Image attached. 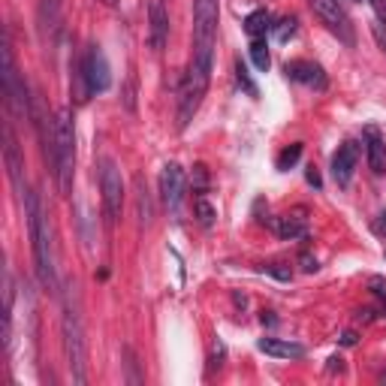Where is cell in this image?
<instances>
[{
    "mask_svg": "<svg viewBox=\"0 0 386 386\" xmlns=\"http://www.w3.org/2000/svg\"><path fill=\"white\" fill-rule=\"evenodd\" d=\"M54 176H58L61 193L72 190V176H76V130H72L70 109H61L54 115Z\"/></svg>",
    "mask_w": 386,
    "mask_h": 386,
    "instance_id": "4",
    "label": "cell"
},
{
    "mask_svg": "<svg viewBox=\"0 0 386 386\" xmlns=\"http://www.w3.org/2000/svg\"><path fill=\"white\" fill-rule=\"evenodd\" d=\"M275 233L281 238H305L308 224L302 215H281V217H275Z\"/></svg>",
    "mask_w": 386,
    "mask_h": 386,
    "instance_id": "16",
    "label": "cell"
},
{
    "mask_svg": "<svg viewBox=\"0 0 386 386\" xmlns=\"http://www.w3.org/2000/svg\"><path fill=\"white\" fill-rule=\"evenodd\" d=\"M378 40H380V45H383V49H386V36H383V33H378Z\"/></svg>",
    "mask_w": 386,
    "mask_h": 386,
    "instance_id": "35",
    "label": "cell"
},
{
    "mask_svg": "<svg viewBox=\"0 0 386 386\" xmlns=\"http://www.w3.org/2000/svg\"><path fill=\"white\" fill-rule=\"evenodd\" d=\"M272 27V15L265 13V9H254L251 15L245 18V31L254 36V40H260V36H265V31Z\"/></svg>",
    "mask_w": 386,
    "mask_h": 386,
    "instance_id": "17",
    "label": "cell"
},
{
    "mask_svg": "<svg viewBox=\"0 0 386 386\" xmlns=\"http://www.w3.org/2000/svg\"><path fill=\"white\" fill-rule=\"evenodd\" d=\"M299 157H302V142L290 145V148H284V151L278 154V169H281V172H287L290 167H296Z\"/></svg>",
    "mask_w": 386,
    "mask_h": 386,
    "instance_id": "20",
    "label": "cell"
},
{
    "mask_svg": "<svg viewBox=\"0 0 386 386\" xmlns=\"http://www.w3.org/2000/svg\"><path fill=\"white\" fill-rule=\"evenodd\" d=\"M193 208H196V217H199V224H202V226H211V224H215V206H211L208 199H202V196H199Z\"/></svg>",
    "mask_w": 386,
    "mask_h": 386,
    "instance_id": "22",
    "label": "cell"
},
{
    "mask_svg": "<svg viewBox=\"0 0 386 386\" xmlns=\"http://www.w3.org/2000/svg\"><path fill=\"white\" fill-rule=\"evenodd\" d=\"M380 380H383V383H386V371H383V378H380Z\"/></svg>",
    "mask_w": 386,
    "mask_h": 386,
    "instance_id": "36",
    "label": "cell"
},
{
    "mask_svg": "<svg viewBox=\"0 0 386 386\" xmlns=\"http://www.w3.org/2000/svg\"><path fill=\"white\" fill-rule=\"evenodd\" d=\"M61 3H63V0H43V3H40V22H43L45 27H52L54 22H58Z\"/></svg>",
    "mask_w": 386,
    "mask_h": 386,
    "instance_id": "19",
    "label": "cell"
},
{
    "mask_svg": "<svg viewBox=\"0 0 386 386\" xmlns=\"http://www.w3.org/2000/svg\"><path fill=\"white\" fill-rule=\"evenodd\" d=\"M251 61H254V67L256 70H269V63H272V58H269V45H265V40L260 36V40H254L251 43Z\"/></svg>",
    "mask_w": 386,
    "mask_h": 386,
    "instance_id": "18",
    "label": "cell"
},
{
    "mask_svg": "<svg viewBox=\"0 0 386 386\" xmlns=\"http://www.w3.org/2000/svg\"><path fill=\"white\" fill-rule=\"evenodd\" d=\"M360 167V142H344L338 145V151L332 154V178L338 187H350L353 172Z\"/></svg>",
    "mask_w": 386,
    "mask_h": 386,
    "instance_id": "10",
    "label": "cell"
},
{
    "mask_svg": "<svg viewBox=\"0 0 386 386\" xmlns=\"http://www.w3.org/2000/svg\"><path fill=\"white\" fill-rule=\"evenodd\" d=\"M24 211H27V226H31V242H33V260H36V275L45 290H58V278H54V260H52V233L49 220L43 215L40 196L27 190L24 193Z\"/></svg>",
    "mask_w": 386,
    "mask_h": 386,
    "instance_id": "2",
    "label": "cell"
},
{
    "mask_svg": "<svg viewBox=\"0 0 386 386\" xmlns=\"http://www.w3.org/2000/svg\"><path fill=\"white\" fill-rule=\"evenodd\" d=\"M311 13H314L320 22H323L329 31H332L338 40H344L347 45H353V27H350V18H347V13L341 9V3L338 0H308Z\"/></svg>",
    "mask_w": 386,
    "mask_h": 386,
    "instance_id": "7",
    "label": "cell"
},
{
    "mask_svg": "<svg viewBox=\"0 0 386 386\" xmlns=\"http://www.w3.org/2000/svg\"><path fill=\"white\" fill-rule=\"evenodd\" d=\"M341 344H344V347H353V344H356V332H344V335H341Z\"/></svg>",
    "mask_w": 386,
    "mask_h": 386,
    "instance_id": "32",
    "label": "cell"
},
{
    "mask_svg": "<svg viewBox=\"0 0 386 386\" xmlns=\"http://www.w3.org/2000/svg\"><path fill=\"white\" fill-rule=\"evenodd\" d=\"M160 196L172 215L181 211V199H185V169L178 163H167L160 172Z\"/></svg>",
    "mask_w": 386,
    "mask_h": 386,
    "instance_id": "9",
    "label": "cell"
},
{
    "mask_svg": "<svg viewBox=\"0 0 386 386\" xmlns=\"http://www.w3.org/2000/svg\"><path fill=\"white\" fill-rule=\"evenodd\" d=\"M193 176H196V185H193V190L202 193V190H206V185H208V172H206V167H202V163H199V167H193Z\"/></svg>",
    "mask_w": 386,
    "mask_h": 386,
    "instance_id": "26",
    "label": "cell"
},
{
    "mask_svg": "<svg viewBox=\"0 0 386 386\" xmlns=\"http://www.w3.org/2000/svg\"><path fill=\"white\" fill-rule=\"evenodd\" d=\"M3 157H6V169H9V178H13V187L18 193H27L24 185H22V169H24V163H22V154H18V145L13 139V130L6 127V145H3Z\"/></svg>",
    "mask_w": 386,
    "mask_h": 386,
    "instance_id": "15",
    "label": "cell"
},
{
    "mask_svg": "<svg viewBox=\"0 0 386 386\" xmlns=\"http://www.w3.org/2000/svg\"><path fill=\"white\" fill-rule=\"evenodd\" d=\"M374 9H378V15H380V22L386 24V0H371Z\"/></svg>",
    "mask_w": 386,
    "mask_h": 386,
    "instance_id": "31",
    "label": "cell"
},
{
    "mask_svg": "<svg viewBox=\"0 0 386 386\" xmlns=\"http://www.w3.org/2000/svg\"><path fill=\"white\" fill-rule=\"evenodd\" d=\"M211 67H215V54H199V52L190 54L185 82H181V97H178V130H185L193 121V115L199 112L202 97H206L211 82Z\"/></svg>",
    "mask_w": 386,
    "mask_h": 386,
    "instance_id": "3",
    "label": "cell"
},
{
    "mask_svg": "<svg viewBox=\"0 0 386 386\" xmlns=\"http://www.w3.org/2000/svg\"><path fill=\"white\" fill-rule=\"evenodd\" d=\"M296 24H299V22H296V15H287V18H281V22L275 24V36H278L281 43H287L290 36L296 33Z\"/></svg>",
    "mask_w": 386,
    "mask_h": 386,
    "instance_id": "21",
    "label": "cell"
},
{
    "mask_svg": "<svg viewBox=\"0 0 386 386\" xmlns=\"http://www.w3.org/2000/svg\"><path fill=\"white\" fill-rule=\"evenodd\" d=\"M100 3H106V6H115V3H118V0H100Z\"/></svg>",
    "mask_w": 386,
    "mask_h": 386,
    "instance_id": "34",
    "label": "cell"
},
{
    "mask_svg": "<svg viewBox=\"0 0 386 386\" xmlns=\"http://www.w3.org/2000/svg\"><path fill=\"white\" fill-rule=\"evenodd\" d=\"M148 22H151V49L163 52V45L169 40V13H167V6H163V0H151Z\"/></svg>",
    "mask_w": 386,
    "mask_h": 386,
    "instance_id": "12",
    "label": "cell"
},
{
    "mask_svg": "<svg viewBox=\"0 0 386 386\" xmlns=\"http://www.w3.org/2000/svg\"><path fill=\"white\" fill-rule=\"evenodd\" d=\"M329 371H344V360H341V356H332V360H329Z\"/></svg>",
    "mask_w": 386,
    "mask_h": 386,
    "instance_id": "30",
    "label": "cell"
},
{
    "mask_svg": "<svg viewBox=\"0 0 386 386\" xmlns=\"http://www.w3.org/2000/svg\"><path fill=\"white\" fill-rule=\"evenodd\" d=\"M260 350L265 356H275V360H302L305 356V347L293 344V341H281V338H260Z\"/></svg>",
    "mask_w": 386,
    "mask_h": 386,
    "instance_id": "14",
    "label": "cell"
},
{
    "mask_svg": "<svg viewBox=\"0 0 386 386\" xmlns=\"http://www.w3.org/2000/svg\"><path fill=\"white\" fill-rule=\"evenodd\" d=\"M374 229H378V233H383V236H386V211H383V215L378 217V224H374Z\"/></svg>",
    "mask_w": 386,
    "mask_h": 386,
    "instance_id": "33",
    "label": "cell"
},
{
    "mask_svg": "<svg viewBox=\"0 0 386 386\" xmlns=\"http://www.w3.org/2000/svg\"><path fill=\"white\" fill-rule=\"evenodd\" d=\"M217 0H193V49H215L217 40Z\"/></svg>",
    "mask_w": 386,
    "mask_h": 386,
    "instance_id": "6",
    "label": "cell"
},
{
    "mask_svg": "<svg viewBox=\"0 0 386 386\" xmlns=\"http://www.w3.org/2000/svg\"><path fill=\"white\" fill-rule=\"evenodd\" d=\"M82 63H85V76H88V85L94 94H103V91L112 88V70H109V61L100 45H88Z\"/></svg>",
    "mask_w": 386,
    "mask_h": 386,
    "instance_id": "8",
    "label": "cell"
},
{
    "mask_svg": "<svg viewBox=\"0 0 386 386\" xmlns=\"http://www.w3.org/2000/svg\"><path fill=\"white\" fill-rule=\"evenodd\" d=\"M305 178H308V185H314V187H320V185H323V181H320V172H317L314 167L308 169V176H305Z\"/></svg>",
    "mask_w": 386,
    "mask_h": 386,
    "instance_id": "29",
    "label": "cell"
},
{
    "mask_svg": "<svg viewBox=\"0 0 386 386\" xmlns=\"http://www.w3.org/2000/svg\"><path fill=\"white\" fill-rule=\"evenodd\" d=\"M290 82H299V85H308V88H317L323 91L326 88V72L320 63H311V61H290L287 67H284Z\"/></svg>",
    "mask_w": 386,
    "mask_h": 386,
    "instance_id": "11",
    "label": "cell"
},
{
    "mask_svg": "<svg viewBox=\"0 0 386 386\" xmlns=\"http://www.w3.org/2000/svg\"><path fill=\"white\" fill-rule=\"evenodd\" d=\"M265 272L275 275V278H281V281H290V278H293V269H287L284 263H272V265H265Z\"/></svg>",
    "mask_w": 386,
    "mask_h": 386,
    "instance_id": "25",
    "label": "cell"
},
{
    "mask_svg": "<svg viewBox=\"0 0 386 386\" xmlns=\"http://www.w3.org/2000/svg\"><path fill=\"white\" fill-rule=\"evenodd\" d=\"M61 305H63V314H61V332H63V353H67V365H70V374L79 386L85 383V365H88V347H85V326H82V311H79V293H76V284H67L63 287Z\"/></svg>",
    "mask_w": 386,
    "mask_h": 386,
    "instance_id": "1",
    "label": "cell"
},
{
    "mask_svg": "<svg viewBox=\"0 0 386 386\" xmlns=\"http://www.w3.org/2000/svg\"><path fill=\"white\" fill-rule=\"evenodd\" d=\"M371 293H374V296H380V299H386V281L383 278H371Z\"/></svg>",
    "mask_w": 386,
    "mask_h": 386,
    "instance_id": "28",
    "label": "cell"
},
{
    "mask_svg": "<svg viewBox=\"0 0 386 386\" xmlns=\"http://www.w3.org/2000/svg\"><path fill=\"white\" fill-rule=\"evenodd\" d=\"M100 190H103V208H106V220L109 224H118L121 217V206H124V178L121 169L112 157H106L100 163Z\"/></svg>",
    "mask_w": 386,
    "mask_h": 386,
    "instance_id": "5",
    "label": "cell"
},
{
    "mask_svg": "<svg viewBox=\"0 0 386 386\" xmlns=\"http://www.w3.org/2000/svg\"><path fill=\"white\" fill-rule=\"evenodd\" d=\"M365 154H369V167L374 176L386 172V142L378 127H365Z\"/></svg>",
    "mask_w": 386,
    "mask_h": 386,
    "instance_id": "13",
    "label": "cell"
},
{
    "mask_svg": "<svg viewBox=\"0 0 386 386\" xmlns=\"http://www.w3.org/2000/svg\"><path fill=\"white\" fill-rule=\"evenodd\" d=\"M136 185H139V217H142V224L148 226L151 224V196H148V190L142 187V178H136Z\"/></svg>",
    "mask_w": 386,
    "mask_h": 386,
    "instance_id": "23",
    "label": "cell"
},
{
    "mask_svg": "<svg viewBox=\"0 0 386 386\" xmlns=\"http://www.w3.org/2000/svg\"><path fill=\"white\" fill-rule=\"evenodd\" d=\"M299 263H302V269H305V272H317V269H320L317 260H314L311 254H302V256H299Z\"/></svg>",
    "mask_w": 386,
    "mask_h": 386,
    "instance_id": "27",
    "label": "cell"
},
{
    "mask_svg": "<svg viewBox=\"0 0 386 386\" xmlns=\"http://www.w3.org/2000/svg\"><path fill=\"white\" fill-rule=\"evenodd\" d=\"M236 79H238V85H242V88L247 91V94H251V97H256V85L251 82V72H247V67H245L242 61L236 63Z\"/></svg>",
    "mask_w": 386,
    "mask_h": 386,
    "instance_id": "24",
    "label": "cell"
}]
</instances>
